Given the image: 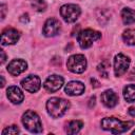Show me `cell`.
<instances>
[{"label": "cell", "mask_w": 135, "mask_h": 135, "mask_svg": "<svg viewBox=\"0 0 135 135\" xmlns=\"http://www.w3.org/2000/svg\"><path fill=\"white\" fill-rule=\"evenodd\" d=\"M133 124V121H121L116 117H105L101 120V128L113 134L127 132Z\"/></svg>", "instance_id": "cell-1"}, {"label": "cell", "mask_w": 135, "mask_h": 135, "mask_svg": "<svg viewBox=\"0 0 135 135\" xmlns=\"http://www.w3.org/2000/svg\"><path fill=\"white\" fill-rule=\"evenodd\" d=\"M70 108V102L65 99L53 97L47 100L46 102V110L47 113L53 118H59L61 117Z\"/></svg>", "instance_id": "cell-2"}, {"label": "cell", "mask_w": 135, "mask_h": 135, "mask_svg": "<svg viewBox=\"0 0 135 135\" xmlns=\"http://www.w3.org/2000/svg\"><path fill=\"white\" fill-rule=\"evenodd\" d=\"M22 123L26 130L32 133H41L42 124L39 116L34 111H26L22 116Z\"/></svg>", "instance_id": "cell-3"}, {"label": "cell", "mask_w": 135, "mask_h": 135, "mask_svg": "<svg viewBox=\"0 0 135 135\" xmlns=\"http://www.w3.org/2000/svg\"><path fill=\"white\" fill-rule=\"evenodd\" d=\"M100 37H101V34L99 32H97L95 30L86 28V30L81 31L78 34L77 41L81 49H88L93 44V42L98 40Z\"/></svg>", "instance_id": "cell-4"}, {"label": "cell", "mask_w": 135, "mask_h": 135, "mask_svg": "<svg viewBox=\"0 0 135 135\" xmlns=\"http://www.w3.org/2000/svg\"><path fill=\"white\" fill-rule=\"evenodd\" d=\"M66 66L68 70L71 71L72 73L80 74L84 72V70L86 69V59L81 54L72 55L71 57H69L66 61Z\"/></svg>", "instance_id": "cell-5"}, {"label": "cell", "mask_w": 135, "mask_h": 135, "mask_svg": "<svg viewBox=\"0 0 135 135\" xmlns=\"http://www.w3.org/2000/svg\"><path fill=\"white\" fill-rule=\"evenodd\" d=\"M80 7L76 4H64L60 8V15L65 22H75L80 16Z\"/></svg>", "instance_id": "cell-6"}, {"label": "cell", "mask_w": 135, "mask_h": 135, "mask_svg": "<svg viewBox=\"0 0 135 135\" xmlns=\"http://www.w3.org/2000/svg\"><path fill=\"white\" fill-rule=\"evenodd\" d=\"M129 65H130L129 57H127L123 54H118V55L115 56V59H114V73H115V75L117 77L123 75L127 72V70L129 69Z\"/></svg>", "instance_id": "cell-7"}, {"label": "cell", "mask_w": 135, "mask_h": 135, "mask_svg": "<svg viewBox=\"0 0 135 135\" xmlns=\"http://www.w3.org/2000/svg\"><path fill=\"white\" fill-rule=\"evenodd\" d=\"M21 85H22V88L25 91H27L30 93H35V92H37L40 89L41 81H40V78L38 76L28 75L27 77H25L24 79H22Z\"/></svg>", "instance_id": "cell-8"}, {"label": "cell", "mask_w": 135, "mask_h": 135, "mask_svg": "<svg viewBox=\"0 0 135 135\" xmlns=\"http://www.w3.org/2000/svg\"><path fill=\"white\" fill-rule=\"evenodd\" d=\"M20 38V32L16 28H5L1 35V44L2 45H11L15 44Z\"/></svg>", "instance_id": "cell-9"}, {"label": "cell", "mask_w": 135, "mask_h": 135, "mask_svg": "<svg viewBox=\"0 0 135 135\" xmlns=\"http://www.w3.org/2000/svg\"><path fill=\"white\" fill-rule=\"evenodd\" d=\"M63 81L64 80L60 75H56V74L51 75L46 78V80L44 82V89L51 93L57 92L63 85Z\"/></svg>", "instance_id": "cell-10"}, {"label": "cell", "mask_w": 135, "mask_h": 135, "mask_svg": "<svg viewBox=\"0 0 135 135\" xmlns=\"http://www.w3.org/2000/svg\"><path fill=\"white\" fill-rule=\"evenodd\" d=\"M60 30V22L56 18H50L45 21L43 26V34L46 37H53L58 34Z\"/></svg>", "instance_id": "cell-11"}, {"label": "cell", "mask_w": 135, "mask_h": 135, "mask_svg": "<svg viewBox=\"0 0 135 135\" xmlns=\"http://www.w3.org/2000/svg\"><path fill=\"white\" fill-rule=\"evenodd\" d=\"M27 68V63L22 59H14L7 65V72L12 76H17L24 72Z\"/></svg>", "instance_id": "cell-12"}, {"label": "cell", "mask_w": 135, "mask_h": 135, "mask_svg": "<svg viewBox=\"0 0 135 135\" xmlns=\"http://www.w3.org/2000/svg\"><path fill=\"white\" fill-rule=\"evenodd\" d=\"M6 95H7V98L9 99V101L15 104L21 103L24 99V95H23L22 91L18 86H15V85H12L6 90Z\"/></svg>", "instance_id": "cell-13"}, {"label": "cell", "mask_w": 135, "mask_h": 135, "mask_svg": "<svg viewBox=\"0 0 135 135\" xmlns=\"http://www.w3.org/2000/svg\"><path fill=\"white\" fill-rule=\"evenodd\" d=\"M65 94L70 96H78L84 92V84L80 81H71L64 88Z\"/></svg>", "instance_id": "cell-14"}, {"label": "cell", "mask_w": 135, "mask_h": 135, "mask_svg": "<svg viewBox=\"0 0 135 135\" xmlns=\"http://www.w3.org/2000/svg\"><path fill=\"white\" fill-rule=\"evenodd\" d=\"M100 99L102 101V103L107 107V108H114L117 103H118V96L116 95V93L112 90H107L104 91L101 96Z\"/></svg>", "instance_id": "cell-15"}, {"label": "cell", "mask_w": 135, "mask_h": 135, "mask_svg": "<svg viewBox=\"0 0 135 135\" xmlns=\"http://www.w3.org/2000/svg\"><path fill=\"white\" fill-rule=\"evenodd\" d=\"M121 19L124 24H131L135 23V11L126 7L121 11Z\"/></svg>", "instance_id": "cell-16"}, {"label": "cell", "mask_w": 135, "mask_h": 135, "mask_svg": "<svg viewBox=\"0 0 135 135\" xmlns=\"http://www.w3.org/2000/svg\"><path fill=\"white\" fill-rule=\"evenodd\" d=\"M123 97L128 102L135 101V84H129L123 89Z\"/></svg>", "instance_id": "cell-17"}, {"label": "cell", "mask_w": 135, "mask_h": 135, "mask_svg": "<svg viewBox=\"0 0 135 135\" xmlns=\"http://www.w3.org/2000/svg\"><path fill=\"white\" fill-rule=\"evenodd\" d=\"M83 127V123L82 121L80 120H72L69 122L68 127H66V132L69 134H76L78 133Z\"/></svg>", "instance_id": "cell-18"}, {"label": "cell", "mask_w": 135, "mask_h": 135, "mask_svg": "<svg viewBox=\"0 0 135 135\" xmlns=\"http://www.w3.org/2000/svg\"><path fill=\"white\" fill-rule=\"evenodd\" d=\"M122 39L127 44L135 45V30L134 28H129V30L124 31L123 34H122Z\"/></svg>", "instance_id": "cell-19"}, {"label": "cell", "mask_w": 135, "mask_h": 135, "mask_svg": "<svg viewBox=\"0 0 135 135\" xmlns=\"http://www.w3.org/2000/svg\"><path fill=\"white\" fill-rule=\"evenodd\" d=\"M32 7L36 11V12H44L46 8V3L44 0H34L32 2Z\"/></svg>", "instance_id": "cell-20"}, {"label": "cell", "mask_w": 135, "mask_h": 135, "mask_svg": "<svg viewBox=\"0 0 135 135\" xmlns=\"http://www.w3.org/2000/svg\"><path fill=\"white\" fill-rule=\"evenodd\" d=\"M109 70H110V62L109 61H102L98 65V71L104 78H107L109 76Z\"/></svg>", "instance_id": "cell-21"}, {"label": "cell", "mask_w": 135, "mask_h": 135, "mask_svg": "<svg viewBox=\"0 0 135 135\" xmlns=\"http://www.w3.org/2000/svg\"><path fill=\"white\" fill-rule=\"evenodd\" d=\"M19 133V130L17 128V126H9L6 127L3 131H2V135H16Z\"/></svg>", "instance_id": "cell-22"}, {"label": "cell", "mask_w": 135, "mask_h": 135, "mask_svg": "<svg viewBox=\"0 0 135 135\" xmlns=\"http://www.w3.org/2000/svg\"><path fill=\"white\" fill-rule=\"evenodd\" d=\"M28 20H30V18H28V15H27V14H23V15L20 17V21H21L22 23H27Z\"/></svg>", "instance_id": "cell-23"}, {"label": "cell", "mask_w": 135, "mask_h": 135, "mask_svg": "<svg viewBox=\"0 0 135 135\" xmlns=\"http://www.w3.org/2000/svg\"><path fill=\"white\" fill-rule=\"evenodd\" d=\"M0 9H1V19L3 20V19H4V17H5V11H6V6H5L4 4H1Z\"/></svg>", "instance_id": "cell-24"}, {"label": "cell", "mask_w": 135, "mask_h": 135, "mask_svg": "<svg viewBox=\"0 0 135 135\" xmlns=\"http://www.w3.org/2000/svg\"><path fill=\"white\" fill-rule=\"evenodd\" d=\"M1 64H3L4 62H5V59H6V56H5V53H4V51L3 50H1Z\"/></svg>", "instance_id": "cell-25"}, {"label": "cell", "mask_w": 135, "mask_h": 135, "mask_svg": "<svg viewBox=\"0 0 135 135\" xmlns=\"http://www.w3.org/2000/svg\"><path fill=\"white\" fill-rule=\"evenodd\" d=\"M91 82H92V85H93L94 88H98V86H99V82H98L96 79L92 78V79H91Z\"/></svg>", "instance_id": "cell-26"}, {"label": "cell", "mask_w": 135, "mask_h": 135, "mask_svg": "<svg viewBox=\"0 0 135 135\" xmlns=\"http://www.w3.org/2000/svg\"><path fill=\"white\" fill-rule=\"evenodd\" d=\"M94 104H95V97L93 96V97L90 98V104H89V107L92 108V107H94Z\"/></svg>", "instance_id": "cell-27"}, {"label": "cell", "mask_w": 135, "mask_h": 135, "mask_svg": "<svg viewBox=\"0 0 135 135\" xmlns=\"http://www.w3.org/2000/svg\"><path fill=\"white\" fill-rule=\"evenodd\" d=\"M129 114L133 117H135V108H130L129 109Z\"/></svg>", "instance_id": "cell-28"}, {"label": "cell", "mask_w": 135, "mask_h": 135, "mask_svg": "<svg viewBox=\"0 0 135 135\" xmlns=\"http://www.w3.org/2000/svg\"><path fill=\"white\" fill-rule=\"evenodd\" d=\"M0 78H1V81H2V82H1V86L3 88L4 84H5V80H4V77H3V76H0Z\"/></svg>", "instance_id": "cell-29"}, {"label": "cell", "mask_w": 135, "mask_h": 135, "mask_svg": "<svg viewBox=\"0 0 135 135\" xmlns=\"http://www.w3.org/2000/svg\"><path fill=\"white\" fill-rule=\"evenodd\" d=\"M132 133H133V134H135V130H134V131H133V132H132Z\"/></svg>", "instance_id": "cell-30"}]
</instances>
